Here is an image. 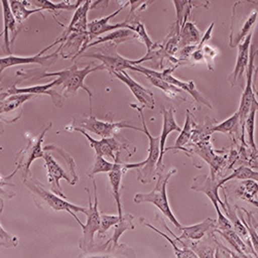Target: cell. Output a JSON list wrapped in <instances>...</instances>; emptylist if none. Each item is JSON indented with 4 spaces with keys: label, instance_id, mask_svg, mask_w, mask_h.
Returning <instances> with one entry per match:
<instances>
[{
    "label": "cell",
    "instance_id": "6da1fadb",
    "mask_svg": "<svg viewBox=\"0 0 258 258\" xmlns=\"http://www.w3.org/2000/svg\"><path fill=\"white\" fill-rule=\"evenodd\" d=\"M25 186L30 190L33 201L35 205L39 209H50L53 211H64L72 215L73 218L79 223V225L83 228L85 224L82 223V221L78 218L76 213H83L86 215L87 213V209L79 207L77 205H74L67 201V199H63L59 196H57L56 193L46 189L42 184L34 178L32 175L24 181Z\"/></svg>",
    "mask_w": 258,
    "mask_h": 258
},
{
    "label": "cell",
    "instance_id": "7a4b0ae2",
    "mask_svg": "<svg viewBox=\"0 0 258 258\" xmlns=\"http://www.w3.org/2000/svg\"><path fill=\"white\" fill-rule=\"evenodd\" d=\"M105 70L102 66H97L92 68L91 66H87L84 69H79L77 64H74L70 69L63 70L55 73H45L41 75V78L48 77H57L59 80V86H61V91L63 96L66 98L73 97L77 94L79 89H83L87 92L89 96V106H90V115H92V97L93 94L91 90L85 85V79L88 75L95 73L97 71Z\"/></svg>",
    "mask_w": 258,
    "mask_h": 258
},
{
    "label": "cell",
    "instance_id": "3957f363",
    "mask_svg": "<svg viewBox=\"0 0 258 258\" xmlns=\"http://www.w3.org/2000/svg\"><path fill=\"white\" fill-rule=\"evenodd\" d=\"M163 170L164 169L160 170L158 173L157 175L158 180L153 190L148 193H138V195L135 197L134 201L136 204H143V203L153 204L161 211V213L171 223H173L178 229H180L182 225L177 220L173 212H171V209L167 200V192H166V186L168 184V181L171 178V176L177 173V169L170 168L167 171H163Z\"/></svg>",
    "mask_w": 258,
    "mask_h": 258
},
{
    "label": "cell",
    "instance_id": "277c9868",
    "mask_svg": "<svg viewBox=\"0 0 258 258\" xmlns=\"http://www.w3.org/2000/svg\"><path fill=\"white\" fill-rule=\"evenodd\" d=\"M134 129V131L142 132L143 128H139L133 125H129L126 121L114 122V121H103L98 120L96 117L90 115L89 117L86 116H76L73 119V122L66 127V131L75 132L77 129H85L94 135L101 137V139L113 138L120 129Z\"/></svg>",
    "mask_w": 258,
    "mask_h": 258
},
{
    "label": "cell",
    "instance_id": "5b68a950",
    "mask_svg": "<svg viewBox=\"0 0 258 258\" xmlns=\"http://www.w3.org/2000/svg\"><path fill=\"white\" fill-rule=\"evenodd\" d=\"M226 182H227L226 178L217 181L213 177H209L207 175H200L195 178V180H193V183H192V186H191L192 190L205 193V195L211 200V202H212L214 208L216 209V212L218 215L216 229H219V230L233 229L230 220L225 216L220 209V206H221V208L224 210L225 204L219 198L218 190Z\"/></svg>",
    "mask_w": 258,
    "mask_h": 258
},
{
    "label": "cell",
    "instance_id": "8992f818",
    "mask_svg": "<svg viewBox=\"0 0 258 258\" xmlns=\"http://www.w3.org/2000/svg\"><path fill=\"white\" fill-rule=\"evenodd\" d=\"M131 106L138 110L140 118L143 123V133L146 135L149 141L148 157L146 158V160H144L145 165L137 169L138 180L143 184H148L151 181H153L155 177L158 175V162L160 158V136L153 137L149 133L142 107L133 103L131 104Z\"/></svg>",
    "mask_w": 258,
    "mask_h": 258
},
{
    "label": "cell",
    "instance_id": "52a82bcc",
    "mask_svg": "<svg viewBox=\"0 0 258 258\" xmlns=\"http://www.w3.org/2000/svg\"><path fill=\"white\" fill-rule=\"evenodd\" d=\"M93 187H94V203L91 198V192L88 187L85 188V191L87 192L88 196V209L86 216H87V222L84 225L83 234L79 240V247L82 251H89L94 246V235L96 232H98L100 228V221H101V215L98 209V197H97V185L96 181L93 178Z\"/></svg>",
    "mask_w": 258,
    "mask_h": 258
},
{
    "label": "cell",
    "instance_id": "ba28073f",
    "mask_svg": "<svg viewBox=\"0 0 258 258\" xmlns=\"http://www.w3.org/2000/svg\"><path fill=\"white\" fill-rule=\"evenodd\" d=\"M129 70L144 74L146 77L150 76V77H154V78L160 79V80L165 81L166 83H168L170 85H174V86H176V87L180 88L181 90L185 91L186 93L190 94L193 98H195V100L197 102L205 104L208 107H210L211 110H213V105H212L211 101L197 89L195 82H193V81H190V82L180 81L176 77L173 76V72L175 71L174 68L164 70L162 72H156L154 70H150V69H147V68H144V67H141V66H132L131 68H129Z\"/></svg>",
    "mask_w": 258,
    "mask_h": 258
},
{
    "label": "cell",
    "instance_id": "9c48e42d",
    "mask_svg": "<svg viewBox=\"0 0 258 258\" xmlns=\"http://www.w3.org/2000/svg\"><path fill=\"white\" fill-rule=\"evenodd\" d=\"M52 123H50L45 129L44 132H41L37 137L30 138L27 146L21 150L18 154L17 159V169H23V182L27 180L32 174L30 171V165L32 162L38 158L45 157V150L42 148V143H44L45 136L49 132V129L52 127Z\"/></svg>",
    "mask_w": 258,
    "mask_h": 258
},
{
    "label": "cell",
    "instance_id": "30bf717a",
    "mask_svg": "<svg viewBox=\"0 0 258 258\" xmlns=\"http://www.w3.org/2000/svg\"><path fill=\"white\" fill-rule=\"evenodd\" d=\"M119 44L117 42H109L105 47L97 49L94 53H84L80 57L86 58H95L102 62V66L110 74L123 72L125 69L131 68L133 66V61L131 59H126L120 56L117 52V47Z\"/></svg>",
    "mask_w": 258,
    "mask_h": 258
},
{
    "label": "cell",
    "instance_id": "8fae6325",
    "mask_svg": "<svg viewBox=\"0 0 258 258\" xmlns=\"http://www.w3.org/2000/svg\"><path fill=\"white\" fill-rule=\"evenodd\" d=\"M66 41V39L59 37L57 38L53 44H51L50 46H48L47 48H45L44 50H41L40 52H38V54L33 55V56H29V57H19V56H14V55H10L8 57H4L0 60H2V64H0V69H2V73H4L7 69L9 68H13L16 66H23V64H33V63H37L40 64V66L45 67V68H49L51 67L53 63L56 62V60H58L59 55H60V49L58 48L57 51H55L52 54L49 55H45V52L49 51L50 49H52L54 46L58 45V44H63Z\"/></svg>",
    "mask_w": 258,
    "mask_h": 258
},
{
    "label": "cell",
    "instance_id": "7c38bea8",
    "mask_svg": "<svg viewBox=\"0 0 258 258\" xmlns=\"http://www.w3.org/2000/svg\"><path fill=\"white\" fill-rule=\"evenodd\" d=\"M258 18V12L253 10L249 15L242 19L232 12V20H231V28H230V36H229V46L230 48L239 47L241 42L252 32L253 26Z\"/></svg>",
    "mask_w": 258,
    "mask_h": 258
},
{
    "label": "cell",
    "instance_id": "4fadbf2b",
    "mask_svg": "<svg viewBox=\"0 0 258 258\" xmlns=\"http://www.w3.org/2000/svg\"><path fill=\"white\" fill-rule=\"evenodd\" d=\"M78 258H137V254L126 244L112 246L106 242L103 245H95L89 251H82Z\"/></svg>",
    "mask_w": 258,
    "mask_h": 258
},
{
    "label": "cell",
    "instance_id": "5bb4252c",
    "mask_svg": "<svg viewBox=\"0 0 258 258\" xmlns=\"http://www.w3.org/2000/svg\"><path fill=\"white\" fill-rule=\"evenodd\" d=\"M75 132L81 133L86 139L88 140L91 148L94 150L95 155L102 156V157H110L114 160V162L119 160L121 150L126 148V146L123 145L118 140H116L115 137L101 139L98 141L91 138L87 133H85V131H83V129H77Z\"/></svg>",
    "mask_w": 258,
    "mask_h": 258
},
{
    "label": "cell",
    "instance_id": "9a60e30c",
    "mask_svg": "<svg viewBox=\"0 0 258 258\" xmlns=\"http://www.w3.org/2000/svg\"><path fill=\"white\" fill-rule=\"evenodd\" d=\"M126 7V4H124L118 11H116L115 13L111 14L110 16H106L104 18H101V19H95L93 21H91V22H89L88 24V42L89 44H91L92 41H94L96 38L109 33V32H112V31H115V30H118V29H134V27L126 22H122V23H118V24H110V20H112L113 18H115L118 14H120V12Z\"/></svg>",
    "mask_w": 258,
    "mask_h": 258
},
{
    "label": "cell",
    "instance_id": "2e32d148",
    "mask_svg": "<svg viewBox=\"0 0 258 258\" xmlns=\"http://www.w3.org/2000/svg\"><path fill=\"white\" fill-rule=\"evenodd\" d=\"M55 86H59L58 79L46 85H36V86H32V87H25V88H17L16 85H12L11 88L8 91L2 93V100L15 94H32L35 96L44 94L52 97L54 104L57 107H61L63 105V97L57 91L52 90V88L55 87Z\"/></svg>",
    "mask_w": 258,
    "mask_h": 258
},
{
    "label": "cell",
    "instance_id": "e0dca14e",
    "mask_svg": "<svg viewBox=\"0 0 258 258\" xmlns=\"http://www.w3.org/2000/svg\"><path fill=\"white\" fill-rule=\"evenodd\" d=\"M161 223L165 227V229H167L171 233V235L174 236L177 242H179V241L198 242V241L203 240L205 238V235L208 232H212L215 228H216L217 220H215L211 217H208L204 221H202L201 223H198V224H195V225H190V226H182L180 228V230L183 233H182L180 238H179V236H176L175 233H173V231H170V229L165 225V223L163 221H161Z\"/></svg>",
    "mask_w": 258,
    "mask_h": 258
},
{
    "label": "cell",
    "instance_id": "ac0fdd59",
    "mask_svg": "<svg viewBox=\"0 0 258 258\" xmlns=\"http://www.w3.org/2000/svg\"><path fill=\"white\" fill-rule=\"evenodd\" d=\"M44 160L45 166L48 171V180L51 185V191L63 199H67L60 185V180H66L72 185V178L70 174L61 167V165L55 160V158L50 154L49 151H46Z\"/></svg>",
    "mask_w": 258,
    "mask_h": 258
},
{
    "label": "cell",
    "instance_id": "d6986e66",
    "mask_svg": "<svg viewBox=\"0 0 258 258\" xmlns=\"http://www.w3.org/2000/svg\"><path fill=\"white\" fill-rule=\"evenodd\" d=\"M113 76H115L118 80H120L127 86L129 90H131L132 93L135 95V97L139 100V102L143 104V106L148 107L150 110L154 109L155 99H154L153 92L151 90L143 87L141 84L135 81L125 71L114 73Z\"/></svg>",
    "mask_w": 258,
    "mask_h": 258
},
{
    "label": "cell",
    "instance_id": "ffe728a7",
    "mask_svg": "<svg viewBox=\"0 0 258 258\" xmlns=\"http://www.w3.org/2000/svg\"><path fill=\"white\" fill-rule=\"evenodd\" d=\"M256 52H252L250 54V62L247 71V82H246V87L243 91L242 97H241V103L239 106V116H240V124L244 126L245 121L250 113L251 106L253 103L257 102L254 92H253V72H254V59H255Z\"/></svg>",
    "mask_w": 258,
    "mask_h": 258
},
{
    "label": "cell",
    "instance_id": "44dd1931",
    "mask_svg": "<svg viewBox=\"0 0 258 258\" xmlns=\"http://www.w3.org/2000/svg\"><path fill=\"white\" fill-rule=\"evenodd\" d=\"M3 8H4V41H5V48L8 53H11V45L14 44V41L21 30V24L18 23L16 20L10 2L8 0H2Z\"/></svg>",
    "mask_w": 258,
    "mask_h": 258
},
{
    "label": "cell",
    "instance_id": "7402d4cb",
    "mask_svg": "<svg viewBox=\"0 0 258 258\" xmlns=\"http://www.w3.org/2000/svg\"><path fill=\"white\" fill-rule=\"evenodd\" d=\"M91 4V0H86V2L81 5V7L75 12L70 25L67 27L66 31L61 34L60 37L67 40V38L74 33H88L89 23L87 22V16Z\"/></svg>",
    "mask_w": 258,
    "mask_h": 258
},
{
    "label": "cell",
    "instance_id": "603a6c76",
    "mask_svg": "<svg viewBox=\"0 0 258 258\" xmlns=\"http://www.w3.org/2000/svg\"><path fill=\"white\" fill-rule=\"evenodd\" d=\"M161 114L163 116V124H162V132L160 135V158L158 162V173L160 170L163 169V155L165 153V143L167 140V137L173 132L181 133L182 128L177 124L175 120V110L174 107H170V109H164L162 107Z\"/></svg>",
    "mask_w": 258,
    "mask_h": 258
},
{
    "label": "cell",
    "instance_id": "cb8c5ba5",
    "mask_svg": "<svg viewBox=\"0 0 258 258\" xmlns=\"http://www.w3.org/2000/svg\"><path fill=\"white\" fill-rule=\"evenodd\" d=\"M251 39H252V32L239 45L238 57H236L234 70H233L232 74L227 79L228 82L231 84V86H234L235 83L238 82V80L240 78H242V76L245 73L247 67L249 66Z\"/></svg>",
    "mask_w": 258,
    "mask_h": 258
},
{
    "label": "cell",
    "instance_id": "d4e9b609",
    "mask_svg": "<svg viewBox=\"0 0 258 258\" xmlns=\"http://www.w3.org/2000/svg\"><path fill=\"white\" fill-rule=\"evenodd\" d=\"M183 247H189L197 253L199 258H215L217 251V238L215 236L214 230L206 239L198 242L179 241Z\"/></svg>",
    "mask_w": 258,
    "mask_h": 258
},
{
    "label": "cell",
    "instance_id": "484cf974",
    "mask_svg": "<svg viewBox=\"0 0 258 258\" xmlns=\"http://www.w3.org/2000/svg\"><path fill=\"white\" fill-rule=\"evenodd\" d=\"M116 167L110 171L107 176H109V182L111 187V193L116 201L118 215L120 217L123 216V210H122V203H121V189H122V178L123 175L126 173L125 164L122 163L120 160L116 161Z\"/></svg>",
    "mask_w": 258,
    "mask_h": 258
},
{
    "label": "cell",
    "instance_id": "4316f807",
    "mask_svg": "<svg viewBox=\"0 0 258 258\" xmlns=\"http://www.w3.org/2000/svg\"><path fill=\"white\" fill-rule=\"evenodd\" d=\"M215 232L219 233L222 238L233 248L234 251L242 253V254H246L249 256H253L255 258H258V255L256 254V252L254 251L253 248L249 247L242 239L241 236L236 233L233 229H229V230H219V229H214Z\"/></svg>",
    "mask_w": 258,
    "mask_h": 258
},
{
    "label": "cell",
    "instance_id": "83f0119b",
    "mask_svg": "<svg viewBox=\"0 0 258 258\" xmlns=\"http://www.w3.org/2000/svg\"><path fill=\"white\" fill-rule=\"evenodd\" d=\"M33 3H35V5L38 7V9H40L42 12L47 11V12L51 13L54 17V20L57 21L56 16L59 15L61 12H63V11H75L76 12L84 2H81V0H79V2H77V3L61 2V3H58V4H54V3L49 2V0H35V2H33ZM57 22H58V21H57ZM58 24L63 26L59 22H58Z\"/></svg>",
    "mask_w": 258,
    "mask_h": 258
},
{
    "label": "cell",
    "instance_id": "f1b7e54d",
    "mask_svg": "<svg viewBox=\"0 0 258 258\" xmlns=\"http://www.w3.org/2000/svg\"><path fill=\"white\" fill-rule=\"evenodd\" d=\"M36 96L32 94H15L3 99L2 103H0V114H2V119L10 113H15L18 110L22 111V105L26 101Z\"/></svg>",
    "mask_w": 258,
    "mask_h": 258
},
{
    "label": "cell",
    "instance_id": "f546056e",
    "mask_svg": "<svg viewBox=\"0 0 258 258\" xmlns=\"http://www.w3.org/2000/svg\"><path fill=\"white\" fill-rule=\"evenodd\" d=\"M203 36L201 32L192 22H184L180 35H179V46L182 48L190 47V46H199L201 44Z\"/></svg>",
    "mask_w": 258,
    "mask_h": 258
},
{
    "label": "cell",
    "instance_id": "4dcf8cb0",
    "mask_svg": "<svg viewBox=\"0 0 258 258\" xmlns=\"http://www.w3.org/2000/svg\"><path fill=\"white\" fill-rule=\"evenodd\" d=\"M133 38H138L137 33L132 30V29H118L112 32L106 33L98 38H96L94 41H92L91 44H89L87 47H86L85 51H87L89 48L100 45V44H104V42H117V44H120V42L124 41V40H128V39H133Z\"/></svg>",
    "mask_w": 258,
    "mask_h": 258
},
{
    "label": "cell",
    "instance_id": "1f68e13d",
    "mask_svg": "<svg viewBox=\"0 0 258 258\" xmlns=\"http://www.w3.org/2000/svg\"><path fill=\"white\" fill-rule=\"evenodd\" d=\"M140 222H141L144 226L149 227L150 229H152V230L156 231V232L159 233L161 236H163V238H164L166 241H168L169 244L171 245V247H173L174 252H175L177 258H199V256L197 255V253H196L195 251H193L191 248H189V247H182V248H179L178 245H177V243H176V241L171 240V239L169 238V236H167L164 232L160 231L159 229H157L156 227H154L153 225L150 224L146 219L141 218V219H140Z\"/></svg>",
    "mask_w": 258,
    "mask_h": 258
},
{
    "label": "cell",
    "instance_id": "d6a6232c",
    "mask_svg": "<svg viewBox=\"0 0 258 258\" xmlns=\"http://www.w3.org/2000/svg\"><path fill=\"white\" fill-rule=\"evenodd\" d=\"M134 219H135V217L132 214H129V213L123 214V216L120 218V221L114 226L113 236L109 241H107V243L111 244L112 246H118L121 235L127 230L135 229Z\"/></svg>",
    "mask_w": 258,
    "mask_h": 258
},
{
    "label": "cell",
    "instance_id": "836d02e7",
    "mask_svg": "<svg viewBox=\"0 0 258 258\" xmlns=\"http://www.w3.org/2000/svg\"><path fill=\"white\" fill-rule=\"evenodd\" d=\"M10 5L16 20L21 25H22L24 21L27 20L31 15L42 12L40 9L28 10L27 6L29 5V3L26 2V0H12V2H10Z\"/></svg>",
    "mask_w": 258,
    "mask_h": 258
},
{
    "label": "cell",
    "instance_id": "e575fe53",
    "mask_svg": "<svg viewBox=\"0 0 258 258\" xmlns=\"http://www.w3.org/2000/svg\"><path fill=\"white\" fill-rule=\"evenodd\" d=\"M148 79V81L151 83L155 87L161 89L165 95L169 98H173V99H180V100H186V96H183L184 91L181 90L180 88L176 87L174 85H170L168 83H166L165 81H162L160 79L154 78V77H150L147 76L146 77Z\"/></svg>",
    "mask_w": 258,
    "mask_h": 258
},
{
    "label": "cell",
    "instance_id": "d590c367",
    "mask_svg": "<svg viewBox=\"0 0 258 258\" xmlns=\"http://www.w3.org/2000/svg\"><path fill=\"white\" fill-rule=\"evenodd\" d=\"M236 209H238V215H239L240 219L246 225V227H247V229L249 231V235H250V239H251L252 247H253L254 251L256 252V254L258 255V233H257V230L254 227V224L252 222L253 213L249 212L245 208L236 207Z\"/></svg>",
    "mask_w": 258,
    "mask_h": 258
},
{
    "label": "cell",
    "instance_id": "8d00e7d4",
    "mask_svg": "<svg viewBox=\"0 0 258 258\" xmlns=\"http://www.w3.org/2000/svg\"><path fill=\"white\" fill-rule=\"evenodd\" d=\"M45 152L46 151H54L56 153H58L62 158L63 160L66 161L68 167H69V171H70V175H71V178H72V186L76 185L79 181V177H78V174H77V165H76V162H75V159L71 156V154H69L67 151H64L63 149L55 146V145H49V146H46L44 148Z\"/></svg>",
    "mask_w": 258,
    "mask_h": 258
},
{
    "label": "cell",
    "instance_id": "74e56055",
    "mask_svg": "<svg viewBox=\"0 0 258 258\" xmlns=\"http://www.w3.org/2000/svg\"><path fill=\"white\" fill-rule=\"evenodd\" d=\"M116 164H117L116 161L115 162L107 161L106 159H104V157L95 155L93 163L87 171V176L90 179H93L96 174H100V173H107V174H109L110 171H112L116 167Z\"/></svg>",
    "mask_w": 258,
    "mask_h": 258
},
{
    "label": "cell",
    "instance_id": "f35d334b",
    "mask_svg": "<svg viewBox=\"0 0 258 258\" xmlns=\"http://www.w3.org/2000/svg\"><path fill=\"white\" fill-rule=\"evenodd\" d=\"M258 111V101L253 103L251 106L250 113L245 121L244 126L246 127L247 131V135H248V142L250 147L253 149V152L257 153V148L255 145V140H254V134H255V116H256V112Z\"/></svg>",
    "mask_w": 258,
    "mask_h": 258
},
{
    "label": "cell",
    "instance_id": "ab89813d",
    "mask_svg": "<svg viewBox=\"0 0 258 258\" xmlns=\"http://www.w3.org/2000/svg\"><path fill=\"white\" fill-rule=\"evenodd\" d=\"M192 137V123H191V115L190 112L187 111L186 113V120H185V124H184V128L182 129V132L180 133L178 139L176 140L175 146L168 148V150H183L184 146L187 145V143L189 142V140Z\"/></svg>",
    "mask_w": 258,
    "mask_h": 258
},
{
    "label": "cell",
    "instance_id": "60d3db41",
    "mask_svg": "<svg viewBox=\"0 0 258 258\" xmlns=\"http://www.w3.org/2000/svg\"><path fill=\"white\" fill-rule=\"evenodd\" d=\"M240 122V116L238 111H236L232 116H230L228 119H226L225 121L221 122L220 124L216 125V126H213L210 129V133H221V134H230L232 133L234 129L236 128Z\"/></svg>",
    "mask_w": 258,
    "mask_h": 258
},
{
    "label": "cell",
    "instance_id": "b9f144b4",
    "mask_svg": "<svg viewBox=\"0 0 258 258\" xmlns=\"http://www.w3.org/2000/svg\"><path fill=\"white\" fill-rule=\"evenodd\" d=\"M235 192L241 199L247 202L250 200H256L258 195V183L252 180H247L240 188L236 189Z\"/></svg>",
    "mask_w": 258,
    "mask_h": 258
},
{
    "label": "cell",
    "instance_id": "7bdbcfd3",
    "mask_svg": "<svg viewBox=\"0 0 258 258\" xmlns=\"http://www.w3.org/2000/svg\"><path fill=\"white\" fill-rule=\"evenodd\" d=\"M132 26L134 27L133 30L137 33L138 38L147 47V54L146 55L151 54L153 52V50L155 48H157L158 46L156 44H154V42L151 40V38L149 37V35L147 33V30L145 28V25L141 22H136V23H133Z\"/></svg>",
    "mask_w": 258,
    "mask_h": 258
},
{
    "label": "cell",
    "instance_id": "ee69618b",
    "mask_svg": "<svg viewBox=\"0 0 258 258\" xmlns=\"http://www.w3.org/2000/svg\"><path fill=\"white\" fill-rule=\"evenodd\" d=\"M101 215V221H100V228L98 230V238L103 239L105 236L106 231L109 230L111 227L115 226L119 221H120V216L119 215H109V214H104L100 213Z\"/></svg>",
    "mask_w": 258,
    "mask_h": 258
},
{
    "label": "cell",
    "instance_id": "f6af8a7d",
    "mask_svg": "<svg viewBox=\"0 0 258 258\" xmlns=\"http://www.w3.org/2000/svg\"><path fill=\"white\" fill-rule=\"evenodd\" d=\"M0 244L5 248H13L19 245V239L16 235L8 232L2 225L0 227Z\"/></svg>",
    "mask_w": 258,
    "mask_h": 258
},
{
    "label": "cell",
    "instance_id": "bcb514c9",
    "mask_svg": "<svg viewBox=\"0 0 258 258\" xmlns=\"http://www.w3.org/2000/svg\"><path fill=\"white\" fill-rule=\"evenodd\" d=\"M217 248L221 253V255L223 256V258H255L253 256H249L246 254L236 252L234 250H230L227 247H225L223 244H221L218 240H217Z\"/></svg>",
    "mask_w": 258,
    "mask_h": 258
},
{
    "label": "cell",
    "instance_id": "7dc6e473",
    "mask_svg": "<svg viewBox=\"0 0 258 258\" xmlns=\"http://www.w3.org/2000/svg\"><path fill=\"white\" fill-rule=\"evenodd\" d=\"M204 55H205V61L208 64V68L211 71H214V58L217 56V51L213 49L212 47L208 46V45H204L202 48Z\"/></svg>",
    "mask_w": 258,
    "mask_h": 258
},
{
    "label": "cell",
    "instance_id": "c3c4849f",
    "mask_svg": "<svg viewBox=\"0 0 258 258\" xmlns=\"http://www.w3.org/2000/svg\"><path fill=\"white\" fill-rule=\"evenodd\" d=\"M252 222H253V224H254V227H255L256 230L258 231V221H257L256 218L254 217V214H253V216H252Z\"/></svg>",
    "mask_w": 258,
    "mask_h": 258
},
{
    "label": "cell",
    "instance_id": "681fc988",
    "mask_svg": "<svg viewBox=\"0 0 258 258\" xmlns=\"http://www.w3.org/2000/svg\"><path fill=\"white\" fill-rule=\"evenodd\" d=\"M249 203H251L253 206H255V207L258 208V199H256V200H250Z\"/></svg>",
    "mask_w": 258,
    "mask_h": 258
},
{
    "label": "cell",
    "instance_id": "f907efd6",
    "mask_svg": "<svg viewBox=\"0 0 258 258\" xmlns=\"http://www.w3.org/2000/svg\"><path fill=\"white\" fill-rule=\"evenodd\" d=\"M215 258H223V256L221 255V253L219 252L218 248H217V251H216V256H215Z\"/></svg>",
    "mask_w": 258,
    "mask_h": 258
},
{
    "label": "cell",
    "instance_id": "816d5d0a",
    "mask_svg": "<svg viewBox=\"0 0 258 258\" xmlns=\"http://www.w3.org/2000/svg\"><path fill=\"white\" fill-rule=\"evenodd\" d=\"M256 54H258V50H257V52H256Z\"/></svg>",
    "mask_w": 258,
    "mask_h": 258
}]
</instances>
